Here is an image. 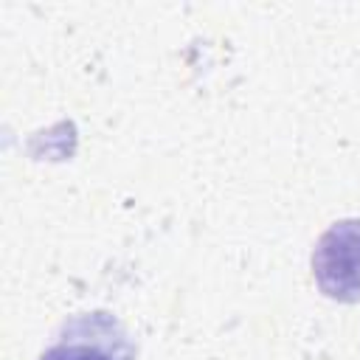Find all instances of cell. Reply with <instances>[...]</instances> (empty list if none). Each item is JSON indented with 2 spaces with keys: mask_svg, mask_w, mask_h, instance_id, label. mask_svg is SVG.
<instances>
[{
  "mask_svg": "<svg viewBox=\"0 0 360 360\" xmlns=\"http://www.w3.org/2000/svg\"><path fill=\"white\" fill-rule=\"evenodd\" d=\"M132 340L110 312H84L62 326L39 360H132Z\"/></svg>",
  "mask_w": 360,
  "mask_h": 360,
  "instance_id": "obj_2",
  "label": "cell"
},
{
  "mask_svg": "<svg viewBox=\"0 0 360 360\" xmlns=\"http://www.w3.org/2000/svg\"><path fill=\"white\" fill-rule=\"evenodd\" d=\"M312 276L323 295L360 301V219H340L321 233L312 250Z\"/></svg>",
  "mask_w": 360,
  "mask_h": 360,
  "instance_id": "obj_1",
  "label": "cell"
}]
</instances>
